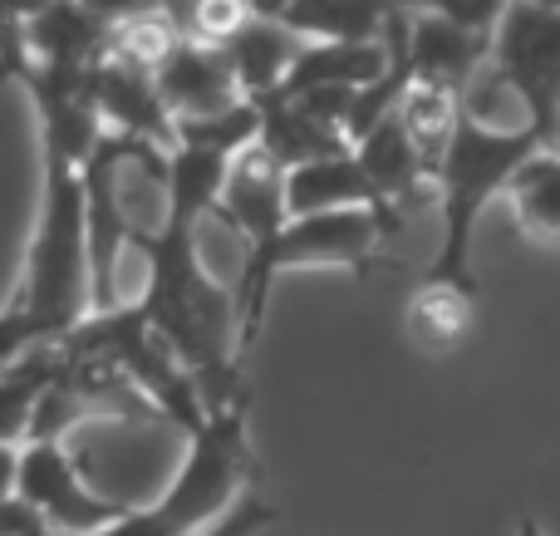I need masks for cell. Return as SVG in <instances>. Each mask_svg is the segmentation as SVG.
<instances>
[{
  "instance_id": "5b68a950",
  "label": "cell",
  "mask_w": 560,
  "mask_h": 536,
  "mask_svg": "<svg viewBox=\"0 0 560 536\" xmlns=\"http://www.w3.org/2000/svg\"><path fill=\"white\" fill-rule=\"evenodd\" d=\"M20 498L45 512V522L55 532L79 536L104 532L108 522H118L128 512L89 488L79 463L69 458V448H59V439H30V448H20Z\"/></svg>"
},
{
  "instance_id": "484cf974",
  "label": "cell",
  "mask_w": 560,
  "mask_h": 536,
  "mask_svg": "<svg viewBox=\"0 0 560 536\" xmlns=\"http://www.w3.org/2000/svg\"><path fill=\"white\" fill-rule=\"evenodd\" d=\"M252 10L256 15H271V20H280L290 10V0H252Z\"/></svg>"
},
{
  "instance_id": "44dd1931",
  "label": "cell",
  "mask_w": 560,
  "mask_h": 536,
  "mask_svg": "<svg viewBox=\"0 0 560 536\" xmlns=\"http://www.w3.org/2000/svg\"><path fill=\"white\" fill-rule=\"evenodd\" d=\"M404 10H433V15L453 20L463 30H477V35H497L502 15L512 10V0H394Z\"/></svg>"
},
{
  "instance_id": "8fae6325",
  "label": "cell",
  "mask_w": 560,
  "mask_h": 536,
  "mask_svg": "<svg viewBox=\"0 0 560 536\" xmlns=\"http://www.w3.org/2000/svg\"><path fill=\"white\" fill-rule=\"evenodd\" d=\"M394 49L388 39H305L300 59L290 65L285 84L276 94H305V89H325V84H374L388 69Z\"/></svg>"
},
{
  "instance_id": "8992f818",
  "label": "cell",
  "mask_w": 560,
  "mask_h": 536,
  "mask_svg": "<svg viewBox=\"0 0 560 536\" xmlns=\"http://www.w3.org/2000/svg\"><path fill=\"white\" fill-rule=\"evenodd\" d=\"M89 94H94L98 114L114 133H133V138H158V143L177 148V118L167 108L158 74L138 65H124L114 55H98L89 65Z\"/></svg>"
},
{
  "instance_id": "4316f807",
  "label": "cell",
  "mask_w": 560,
  "mask_h": 536,
  "mask_svg": "<svg viewBox=\"0 0 560 536\" xmlns=\"http://www.w3.org/2000/svg\"><path fill=\"white\" fill-rule=\"evenodd\" d=\"M551 143L560 148V114H556V124H551Z\"/></svg>"
},
{
  "instance_id": "83f0119b",
  "label": "cell",
  "mask_w": 560,
  "mask_h": 536,
  "mask_svg": "<svg viewBox=\"0 0 560 536\" xmlns=\"http://www.w3.org/2000/svg\"><path fill=\"white\" fill-rule=\"evenodd\" d=\"M158 5H167V10H173V5H177V0H158Z\"/></svg>"
},
{
  "instance_id": "9a60e30c",
  "label": "cell",
  "mask_w": 560,
  "mask_h": 536,
  "mask_svg": "<svg viewBox=\"0 0 560 536\" xmlns=\"http://www.w3.org/2000/svg\"><path fill=\"white\" fill-rule=\"evenodd\" d=\"M404 330H408V340H413V350L453 354L457 345L472 335V301H467L463 286L438 276V281L413 291V301H408V311H404Z\"/></svg>"
},
{
  "instance_id": "ba28073f",
  "label": "cell",
  "mask_w": 560,
  "mask_h": 536,
  "mask_svg": "<svg viewBox=\"0 0 560 536\" xmlns=\"http://www.w3.org/2000/svg\"><path fill=\"white\" fill-rule=\"evenodd\" d=\"M285 173L290 167L280 163L261 138L246 143L242 153L232 158V173H226V187H222V207L256 236V242H271L280 226L290 222V212H285Z\"/></svg>"
},
{
  "instance_id": "ffe728a7",
  "label": "cell",
  "mask_w": 560,
  "mask_h": 536,
  "mask_svg": "<svg viewBox=\"0 0 560 536\" xmlns=\"http://www.w3.org/2000/svg\"><path fill=\"white\" fill-rule=\"evenodd\" d=\"M173 15H177V25H183L187 39L222 49L252 25L256 10H252V0H177Z\"/></svg>"
},
{
  "instance_id": "ac0fdd59",
  "label": "cell",
  "mask_w": 560,
  "mask_h": 536,
  "mask_svg": "<svg viewBox=\"0 0 560 536\" xmlns=\"http://www.w3.org/2000/svg\"><path fill=\"white\" fill-rule=\"evenodd\" d=\"M394 0H290L285 20L305 39H378Z\"/></svg>"
},
{
  "instance_id": "e0dca14e",
  "label": "cell",
  "mask_w": 560,
  "mask_h": 536,
  "mask_svg": "<svg viewBox=\"0 0 560 536\" xmlns=\"http://www.w3.org/2000/svg\"><path fill=\"white\" fill-rule=\"evenodd\" d=\"M192 246H197V266H202L207 281H217L222 291L242 295L246 276H252V261H256V236L246 232L222 202L207 207V212L197 217Z\"/></svg>"
},
{
  "instance_id": "7402d4cb",
  "label": "cell",
  "mask_w": 560,
  "mask_h": 536,
  "mask_svg": "<svg viewBox=\"0 0 560 536\" xmlns=\"http://www.w3.org/2000/svg\"><path fill=\"white\" fill-rule=\"evenodd\" d=\"M49 532L45 512L30 508L25 498H0V536H39Z\"/></svg>"
},
{
  "instance_id": "2e32d148",
  "label": "cell",
  "mask_w": 560,
  "mask_h": 536,
  "mask_svg": "<svg viewBox=\"0 0 560 536\" xmlns=\"http://www.w3.org/2000/svg\"><path fill=\"white\" fill-rule=\"evenodd\" d=\"M183 39L187 35H183V25H177L173 10L158 5V0H148V5H133V10H124V15L108 20V49L104 55L158 74V69L177 55Z\"/></svg>"
},
{
  "instance_id": "d4e9b609",
  "label": "cell",
  "mask_w": 560,
  "mask_h": 536,
  "mask_svg": "<svg viewBox=\"0 0 560 536\" xmlns=\"http://www.w3.org/2000/svg\"><path fill=\"white\" fill-rule=\"evenodd\" d=\"M84 5H94L98 15L114 20V15H124V10H133V5H148V0H84Z\"/></svg>"
},
{
  "instance_id": "277c9868",
  "label": "cell",
  "mask_w": 560,
  "mask_h": 536,
  "mask_svg": "<svg viewBox=\"0 0 560 536\" xmlns=\"http://www.w3.org/2000/svg\"><path fill=\"white\" fill-rule=\"evenodd\" d=\"M492 65L522 89L541 138H551L560 114V5L512 0L492 35Z\"/></svg>"
},
{
  "instance_id": "f1b7e54d",
  "label": "cell",
  "mask_w": 560,
  "mask_h": 536,
  "mask_svg": "<svg viewBox=\"0 0 560 536\" xmlns=\"http://www.w3.org/2000/svg\"><path fill=\"white\" fill-rule=\"evenodd\" d=\"M39 536H49V532H39Z\"/></svg>"
},
{
  "instance_id": "5bb4252c",
  "label": "cell",
  "mask_w": 560,
  "mask_h": 536,
  "mask_svg": "<svg viewBox=\"0 0 560 536\" xmlns=\"http://www.w3.org/2000/svg\"><path fill=\"white\" fill-rule=\"evenodd\" d=\"M394 114H398V124H404V133L413 138L423 167L438 177L447 163V148H453V138H457V124H463V94H457L453 84L413 74V84L404 89Z\"/></svg>"
},
{
  "instance_id": "603a6c76",
  "label": "cell",
  "mask_w": 560,
  "mask_h": 536,
  "mask_svg": "<svg viewBox=\"0 0 560 536\" xmlns=\"http://www.w3.org/2000/svg\"><path fill=\"white\" fill-rule=\"evenodd\" d=\"M266 517H271V508H261V502H242V508H236L232 517L222 522V527H212V532H202V536H252Z\"/></svg>"
},
{
  "instance_id": "6da1fadb",
  "label": "cell",
  "mask_w": 560,
  "mask_h": 536,
  "mask_svg": "<svg viewBox=\"0 0 560 536\" xmlns=\"http://www.w3.org/2000/svg\"><path fill=\"white\" fill-rule=\"evenodd\" d=\"M49 183H45V217L30 252L20 311L35 321L39 340L65 335L94 311V261H89V197H84V163L65 148L45 143Z\"/></svg>"
},
{
  "instance_id": "30bf717a",
  "label": "cell",
  "mask_w": 560,
  "mask_h": 536,
  "mask_svg": "<svg viewBox=\"0 0 560 536\" xmlns=\"http://www.w3.org/2000/svg\"><path fill=\"white\" fill-rule=\"evenodd\" d=\"M35 65H94L108 49V15L84 0H49L25 20Z\"/></svg>"
},
{
  "instance_id": "d6986e66",
  "label": "cell",
  "mask_w": 560,
  "mask_h": 536,
  "mask_svg": "<svg viewBox=\"0 0 560 536\" xmlns=\"http://www.w3.org/2000/svg\"><path fill=\"white\" fill-rule=\"evenodd\" d=\"M506 187H512V202L522 212L526 232L560 242V148L556 153H526Z\"/></svg>"
},
{
  "instance_id": "3957f363",
  "label": "cell",
  "mask_w": 560,
  "mask_h": 536,
  "mask_svg": "<svg viewBox=\"0 0 560 536\" xmlns=\"http://www.w3.org/2000/svg\"><path fill=\"white\" fill-rule=\"evenodd\" d=\"M536 143H541L536 133H497V128H482L463 114L453 148H447V163H443V173H438V183H443V217H447L438 276L457 271L477 207H482L502 183H512V173L522 167L526 153H536Z\"/></svg>"
},
{
  "instance_id": "7a4b0ae2",
  "label": "cell",
  "mask_w": 560,
  "mask_h": 536,
  "mask_svg": "<svg viewBox=\"0 0 560 536\" xmlns=\"http://www.w3.org/2000/svg\"><path fill=\"white\" fill-rule=\"evenodd\" d=\"M378 236H384V222H378L374 207H329V212L290 217L271 242H256L252 276L242 286V305H246L242 345H252L266 286H271L276 271H285V266H364V256L378 246Z\"/></svg>"
},
{
  "instance_id": "4fadbf2b",
  "label": "cell",
  "mask_w": 560,
  "mask_h": 536,
  "mask_svg": "<svg viewBox=\"0 0 560 536\" xmlns=\"http://www.w3.org/2000/svg\"><path fill=\"white\" fill-rule=\"evenodd\" d=\"M222 49H226V59H232L236 84L246 89V98H266V94H276V89L285 84L290 65H295L300 49H305V35L290 30L285 20L256 15L252 25H246L242 35H236L232 45H222Z\"/></svg>"
},
{
  "instance_id": "52a82bcc",
  "label": "cell",
  "mask_w": 560,
  "mask_h": 536,
  "mask_svg": "<svg viewBox=\"0 0 560 536\" xmlns=\"http://www.w3.org/2000/svg\"><path fill=\"white\" fill-rule=\"evenodd\" d=\"M158 89H163L177 124H183V118L222 114V108L246 98V89L236 84V69H232V59H226V49L197 45V39H183L177 55L158 69Z\"/></svg>"
},
{
  "instance_id": "9c48e42d",
  "label": "cell",
  "mask_w": 560,
  "mask_h": 536,
  "mask_svg": "<svg viewBox=\"0 0 560 536\" xmlns=\"http://www.w3.org/2000/svg\"><path fill=\"white\" fill-rule=\"evenodd\" d=\"M408 55H413L418 79H438V84H453L463 94L477 69L492 59V35H477V30H463L423 10L408 20Z\"/></svg>"
},
{
  "instance_id": "7c38bea8",
  "label": "cell",
  "mask_w": 560,
  "mask_h": 536,
  "mask_svg": "<svg viewBox=\"0 0 560 536\" xmlns=\"http://www.w3.org/2000/svg\"><path fill=\"white\" fill-rule=\"evenodd\" d=\"M261 104V143L271 148L285 167H300V163H315V158H329V153H345L349 148V133L329 118H319L310 104L290 94H266L256 98Z\"/></svg>"
},
{
  "instance_id": "cb8c5ba5",
  "label": "cell",
  "mask_w": 560,
  "mask_h": 536,
  "mask_svg": "<svg viewBox=\"0 0 560 536\" xmlns=\"http://www.w3.org/2000/svg\"><path fill=\"white\" fill-rule=\"evenodd\" d=\"M0 498H20V448L0 439Z\"/></svg>"
}]
</instances>
